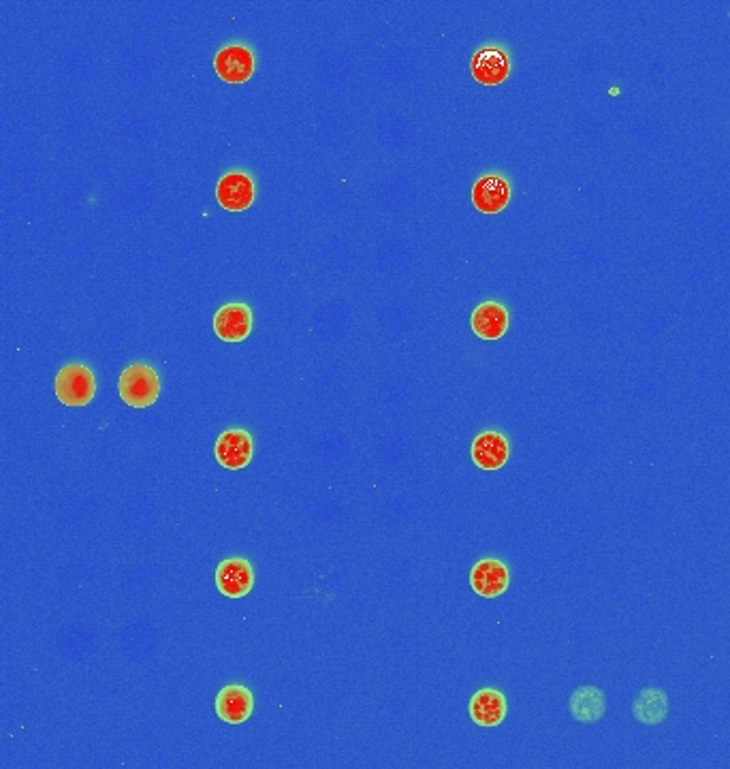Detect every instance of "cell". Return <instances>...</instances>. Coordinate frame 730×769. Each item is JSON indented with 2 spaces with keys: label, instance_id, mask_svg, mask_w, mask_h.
Returning a JSON list of instances; mask_svg holds the SVG:
<instances>
[{
  "label": "cell",
  "instance_id": "obj_13",
  "mask_svg": "<svg viewBox=\"0 0 730 769\" xmlns=\"http://www.w3.org/2000/svg\"><path fill=\"white\" fill-rule=\"evenodd\" d=\"M470 325L474 334L483 340H498L509 329V310L498 302H485L472 312Z\"/></svg>",
  "mask_w": 730,
  "mask_h": 769
},
{
  "label": "cell",
  "instance_id": "obj_8",
  "mask_svg": "<svg viewBox=\"0 0 730 769\" xmlns=\"http://www.w3.org/2000/svg\"><path fill=\"white\" fill-rule=\"evenodd\" d=\"M511 201V184L498 174H489L476 180L472 188L474 208L483 214H498Z\"/></svg>",
  "mask_w": 730,
  "mask_h": 769
},
{
  "label": "cell",
  "instance_id": "obj_2",
  "mask_svg": "<svg viewBox=\"0 0 730 769\" xmlns=\"http://www.w3.org/2000/svg\"><path fill=\"white\" fill-rule=\"evenodd\" d=\"M94 391H97L94 374L84 364H69L56 376L58 402L67 406H86L92 402Z\"/></svg>",
  "mask_w": 730,
  "mask_h": 769
},
{
  "label": "cell",
  "instance_id": "obj_10",
  "mask_svg": "<svg viewBox=\"0 0 730 769\" xmlns=\"http://www.w3.org/2000/svg\"><path fill=\"white\" fill-rule=\"evenodd\" d=\"M214 451L222 468L240 470L252 460V438L246 430H227L220 434Z\"/></svg>",
  "mask_w": 730,
  "mask_h": 769
},
{
  "label": "cell",
  "instance_id": "obj_5",
  "mask_svg": "<svg viewBox=\"0 0 730 769\" xmlns=\"http://www.w3.org/2000/svg\"><path fill=\"white\" fill-rule=\"evenodd\" d=\"M216 586L229 599H242L255 586V571L244 558L222 560L216 569Z\"/></svg>",
  "mask_w": 730,
  "mask_h": 769
},
{
  "label": "cell",
  "instance_id": "obj_6",
  "mask_svg": "<svg viewBox=\"0 0 730 769\" xmlns=\"http://www.w3.org/2000/svg\"><path fill=\"white\" fill-rule=\"evenodd\" d=\"M470 71L479 84L498 86L511 73V58L500 47H483L472 56Z\"/></svg>",
  "mask_w": 730,
  "mask_h": 769
},
{
  "label": "cell",
  "instance_id": "obj_7",
  "mask_svg": "<svg viewBox=\"0 0 730 769\" xmlns=\"http://www.w3.org/2000/svg\"><path fill=\"white\" fill-rule=\"evenodd\" d=\"M216 199L229 212H242L252 206L255 201V182L242 171L222 176L216 186Z\"/></svg>",
  "mask_w": 730,
  "mask_h": 769
},
{
  "label": "cell",
  "instance_id": "obj_1",
  "mask_svg": "<svg viewBox=\"0 0 730 769\" xmlns=\"http://www.w3.org/2000/svg\"><path fill=\"white\" fill-rule=\"evenodd\" d=\"M118 391L120 398L129 406L146 408L161 396V379L148 364H133L122 372Z\"/></svg>",
  "mask_w": 730,
  "mask_h": 769
},
{
  "label": "cell",
  "instance_id": "obj_9",
  "mask_svg": "<svg viewBox=\"0 0 730 769\" xmlns=\"http://www.w3.org/2000/svg\"><path fill=\"white\" fill-rule=\"evenodd\" d=\"M255 710V699L246 686H225L216 697V714L229 725H242Z\"/></svg>",
  "mask_w": 730,
  "mask_h": 769
},
{
  "label": "cell",
  "instance_id": "obj_14",
  "mask_svg": "<svg viewBox=\"0 0 730 769\" xmlns=\"http://www.w3.org/2000/svg\"><path fill=\"white\" fill-rule=\"evenodd\" d=\"M506 716V699L500 690L483 688L470 699V718L479 727H498Z\"/></svg>",
  "mask_w": 730,
  "mask_h": 769
},
{
  "label": "cell",
  "instance_id": "obj_16",
  "mask_svg": "<svg viewBox=\"0 0 730 769\" xmlns=\"http://www.w3.org/2000/svg\"><path fill=\"white\" fill-rule=\"evenodd\" d=\"M634 718L641 720L643 725H658L660 720L666 716V710H669V699L662 693V690L647 688L634 701Z\"/></svg>",
  "mask_w": 730,
  "mask_h": 769
},
{
  "label": "cell",
  "instance_id": "obj_11",
  "mask_svg": "<svg viewBox=\"0 0 730 769\" xmlns=\"http://www.w3.org/2000/svg\"><path fill=\"white\" fill-rule=\"evenodd\" d=\"M252 329V312L246 304L222 306L214 317V332L225 342H242Z\"/></svg>",
  "mask_w": 730,
  "mask_h": 769
},
{
  "label": "cell",
  "instance_id": "obj_4",
  "mask_svg": "<svg viewBox=\"0 0 730 769\" xmlns=\"http://www.w3.org/2000/svg\"><path fill=\"white\" fill-rule=\"evenodd\" d=\"M511 582L509 567L496 558H485L476 562L470 571V586L472 590L485 596V599H496L502 592H506Z\"/></svg>",
  "mask_w": 730,
  "mask_h": 769
},
{
  "label": "cell",
  "instance_id": "obj_12",
  "mask_svg": "<svg viewBox=\"0 0 730 769\" xmlns=\"http://www.w3.org/2000/svg\"><path fill=\"white\" fill-rule=\"evenodd\" d=\"M511 447L500 432H483L472 443V462L483 470H498L506 464Z\"/></svg>",
  "mask_w": 730,
  "mask_h": 769
},
{
  "label": "cell",
  "instance_id": "obj_3",
  "mask_svg": "<svg viewBox=\"0 0 730 769\" xmlns=\"http://www.w3.org/2000/svg\"><path fill=\"white\" fill-rule=\"evenodd\" d=\"M214 69L220 80L229 84H244L255 73V56L246 45H227L216 54Z\"/></svg>",
  "mask_w": 730,
  "mask_h": 769
},
{
  "label": "cell",
  "instance_id": "obj_15",
  "mask_svg": "<svg viewBox=\"0 0 730 769\" xmlns=\"http://www.w3.org/2000/svg\"><path fill=\"white\" fill-rule=\"evenodd\" d=\"M570 712L581 723H596L605 714V695L598 688H579L577 693L570 697Z\"/></svg>",
  "mask_w": 730,
  "mask_h": 769
}]
</instances>
